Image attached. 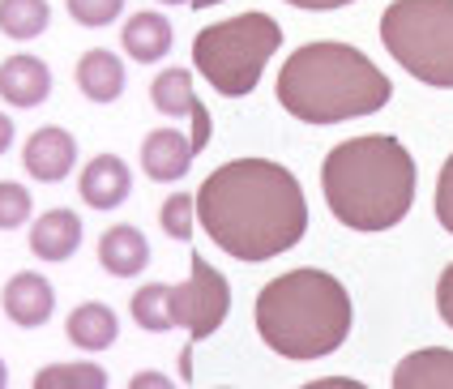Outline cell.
<instances>
[{"instance_id":"cb8c5ba5","label":"cell","mask_w":453,"mask_h":389,"mask_svg":"<svg viewBox=\"0 0 453 389\" xmlns=\"http://www.w3.org/2000/svg\"><path fill=\"white\" fill-rule=\"evenodd\" d=\"M30 193H26L22 184L13 180H0V232H13V227H22L26 218H30Z\"/></svg>"},{"instance_id":"7402d4cb","label":"cell","mask_w":453,"mask_h":389,"mask_svg":"<svg viewBox=\"0 0 453 389\" xmlns=\"http://www.w3.org/2000/svg\"><path fill=\"white\" fill-rule=\"evenodd\" d=\"M167 283H146L137 295H133V304H128V312H133V321L142 325V330H150V334H163V330H172L167 325Z\"/></svg>"},{"instance_id":"8fae6325","label":"cell","mask_w":453,"mask_h":389,"mask_svg":"<svg viewBox=\"0 0 453 389\" xmlns=\"http://www.w3.org/2000/svg\"><path fill=\"white\" fill-rule=\"evenodd\" d=\"M51 95V69L39 56H9L0 60V99L13 107H39Z\"/></svg>"},{"instance_id":"9c48e42d","label":"cell","mask_w":453,"mask_h":389,"mask_svg":"<svg viewBox=\"0 0 453 389\" xmlns=\"http://www.w3.org/2000/svg\"><path fill=\"white\" fill-rule=\"evenodd\" d=\"M22 163H26V172H30L35 180L56 184V180H65V176L73 172V163H77V141H73V137H69L65 129L48 125V129L30 133Z\"/></svg>"},{"instance_id":"7a4b0ae2","label":"cell","mask_w":453,"mask_h":389,"mask_svg":"<svg viewBox=\"0 0 453 389\" xmlns=\"http://www.w3.org/2000/svg\"><path fill=\"white\" fill-rule=\"evenodd\" d=\"M329 214L351 232H389L415 206V158L398 137L368 133L334 146L321 167Z\"/></svg>"},{"instance_id":"d6a6232c","label":"cell","mask_w":453,"mask_h":389,"mask_svg":"<svg viewBox=\"0 0 453 389\" xmlns=\"http://www.w3.org/2000/svg\"><path fill=\"white\" fill-rule=\"evenodd\" d=\"M163 4H188V0H163Z\"/></svg>"},{"instance_id":"5b68a950","label":"cell","mask_w":453,"mask_h":389,"mask_svg":"<svg viewBox=\"0 0 453 389\" xmlns=\"http://www.w3.org/2000/svg\"><path fill=\"white\" fill-rule=\"evenodd\" d=\"M282 43V27H278L270 13H240V18H226L205 27L193 39V69L202 73L219 95L226 99H240L252 95L257 81L265 73L270 56Z\"/></svg>"},{"instance_id":"ba28073f","label":"cell","mask_w":453,"mask_h":389,"mask_svg":"<svg viewBox=\"0 0 453 389\" xmlns=\"http://www.w3.org/2000/svg\"><path fill=\"white\" fill-rule=\"evenodd\" d=\"M150 103L154 111H163V116H188L193 120V155H202L205 146H210V137H214V120H210V111L197 103V95H193V73L188 69H163L150 86Z\"/></svg>"},{"instance_id":"e0dca14e","label":"cell","mask_w":453,"mask_h":389,"mask_svg":"<svg viewBox=\"0 0 453 389\" xmlns=\"http://www.w3.org/2000/svg\"><path fill=\"white\" fill-rule=\"evenodd\" d=\"M77 90L90 99V103H116L125 95V65L116 52H86L77 60Z\"/></svg>"},{"instance_id":"7c38bea8","label":"cell","mask_w":453,"mask_h":389,"mask_svg":"<svg viewBox=\"0 0 453 389\" xmlns=\"http://www.w3.org/2000/svg\"><path fill=\"white\" fill-rule=\"evenodd\" d=\"M51 309H56V291L43 274H13L4 283V317L22 330L48 325Z\"/></svg>"},{"instance_id":"d6986e66","label":"cell","mask_w":453,"mask_h":389,"mask_svg":"<svg viewBox=\"0 0 453 389\" xmlns=\"http://www.w3.org/2000/svg\"><path fill=\"white\" fill-rule=\"evenodd\" d=\"M398 389H453V351H415L394 368Z\"/></svg>"},{"instance_id":"4fadbf2b","label":"cell","mask_w":453,"mask_h":389,"mask_svg":"<svg viewBox=\"0 0 453 389\" xmlns=\"http://www.w3.org/2000/svg\"><path fill=\"white\" fill-rule=\"evenodd\" d=\"M188 163H193V141L180 129H154L142 141V167L146 176L158 184H172L180 176H188Z\"/></svg>"},{"instance_id":"83f0119b","label":"cell","mask_w":453,"mask_h":389,"mask_svg":"<svg viewBox=\"0 0 453 389\" xmlns=\"http://www.w3.org/2000/svg\"><path fill=\"white\" fill-rule=\"evenodd\" d=\"M287 4H296V9H312V13H326V9H342V4H351V0H287Z\"/></svg>"},{"instance_id":"f546056e","label":"cell","mask_w":453,"mask_h":389,"mask_svg":"<svg viewBox=\"0 0 453 389\" xmlns=\"http://www.w3.org/2000/svg\"><path fill=\"white\" fill-rule=\"evenodd\" d=\"M9 146H13V120H9V116L0 111V155H4Z\"/></svg>"},{"instance_id":"ffe728a7","label":"cell","mask_w":453,"mask_h":389,"mask_svg":"<svg viewBox=\"0 0 453 389\" xmlns=\"http://www.w3.org/2000/svg\"><path fill=\"white\" fill-rule=\"evenodd\" d=\"M48 22H51L48 0H0V34H9L18 43L43 34Z\"/></svg>"},{"instance_id":"603a6c76","label":"cell","mask_w":453,"mask_h":389,"mask_svg":"<svg viewBox=\"0 0 453 389\" xmlns=\"http://www.w3.org/2000/svg\"><path fill=\"white\" fill-rule=\"evenodd\" d=\"M193 218H197V202L184 197V193H176L172 202H163V210H158V223H163V232L172 240H193Z\"/></svg>"},{"instance_id":"f1b7e54d","label":"cell","mask_w":453,"mask_h":389,"mask_svg":"<svg viewBox=\"0 0 453 389\" xmlns=\"http://www.w3.org/2000/svg\"><path fill=\"white\" fill-rule=\"evenodd\" d=\"M150 385L167 389L172 381H167V377H158V372H142V377H133V389H150Z\"/></svg>"},{"instance_id":"277c9868","label":"cell","mask_w":453,"mask_h":389,"mask_svg":"<svg viewBox=\"0 0 453 389\" xmlns=\"http://www.w3.org/2000/svg\"><path fill=\"white\" fill-rule=\"evenodd\" d=\"M257 334L282 360H321L351 334V295L326 270H291L257 295Z\"/></svg>"},{"instance_id":"9a60e30c","label":"cell","mask_w":453,"mask_h":389,"mask_svg":"<svg viewBox=\"0 0 453 389\" xmlns=\"http://www.w3.org/2000/svg\"><path fill=\"white\" fill-rule=\"evenodd\" d=\"M77 248H81V218L73 210H48L30 232V253L39 261H69Z\"/></svg>"},{"instance_id":"4dcf8cb0","label":"cell","mask_w":453,"mask_h":389,"mask_svg":"<svg viewBox=\"0 0 453 389\" xmlns=\"http://www.w3.org/2000/svg\"><path fill=\"white\" fill-rule=\"evenodd\" d=\"M193 9H210V4H223V0H188Z\"/></svg>"},{"instance_id":"8992f818","label":"cell","mask_w":453,"mask_h":389,"mask_svg":"<svg viewBox=\"0 0 453 389\" xmlns=\"http://www.w3.org/2000/svg\"><path fill=\"white\" fill-rule=\"evenodd\" d=\"M380 43L411 78L453 90V0H394L380 18Z\"/></svg>"},{"instance_id":"3957f363","label":"cell","mask_w":453,"mask_h":389,"mask_svg":"<svg viewBox=\"0 0 453 389\" xmlns=\"http://www.w3.org/2000/svg\"><path fill=\"white\" fill-rule=\"evenodd\" d=\"M389 95V78L351 43H303L278 73V103L303 125L372 116Z\"/></svg>"},{"instance_id":"2e32d148","label":"cell","mask_w":453,"mask_h":389,"mask_svg":"<svg viewBox=\"0 0 453 389\" xmlns=\"http://www.w3.org/2000/svg\"><path fill=\"white\" fill-rule=\"evenodd\" d=\"M120 43H125V52L137 60V65H154V60H163V56L172 52V43H176V30L172 22L163 18V13H133L120 30Z\"/></svg>"},{"instance_id":"ac0fdd59","label":"cell","mask_w":453,"mask_h":389,"mask_svg":"<svg viewBox=\"0 0 453 389\" xmlns=\"http://www.w3.org/2000/svg\"><path fill=\"white\" fill-rule=\"evenodd\" d=\"M65 334L81 351H107L120 338V321H116V312L107 309V304H81V309L69 312Z\"/></svg>"},{"instance_id":"4316f807","label":"cell","mask_w":453,"mask_h":389,"mask_svg":"<svg viewBox=\"0 0 453 389\" xmlns=\"http://www.w3.org/2000/svg\"><path fill=\"white\" fill-rule=\"evenodd\" d=\"M436 309H441V321L453 330V265H445V274L436 283Z\"/></svg>"},{"instance_id":"d4e9b609","label":"cell","mask_w":453,"mask_h":389,"mask_svg":"<svg viewBox=\"0 0 453 389\" xmlns=\"http://www.w3.org/2000/svg\"><path fill=\"white\" fill-rule=\"evenodd\" d=\"M65 4H69V18L81 27H107L125 9V0H65Z\"/></svg>"},{"instance_id":"44dd1931","label":"cell","mask_w":453,"mask_h":389,"mask_svg":"<svg viewBox=\"0 0 453 389\" xmlns=\"http://www.w3.org/2000/svg\"><path fill=\"white\" fill-rule=\"evenodd\" d=\"M30 385L35 389H107V372L99 363H51Z\"/></svg>"},{"instance_id":"6da1fadb","label":"cell","mask_w":453,"mask_h":389,"mask_svg":"<svg viewBox=\"0 0 453 389\" xmlns=\"http://www.w3.org/2000/svg\"><path fill=\"white\" fill-rule=\"evenodd\" d=\"M193 202L205 235L235 261H270L291 253L308 232L300 180L270 158L223 163L214 176H205Z\"/></svg>"},{"instance_id":"5bb4252c","label":"cell","mask_w":453,"mask_h":389,"mask_svg":"<svg viewBox=\"0 0 453 389\" xmlns=\"http://www.w3.org/2000/svg\"><path fill=\"white\" fill-rule=\"evenodd\" d=\"M99 265L111 278H133L150 265V240L128 223H116L99 240Z\"/></svg>"},{"instance_id":"30bf717a","label":"cell","mask_w":453,"mask_h":389,"mask_svg":"<svg viewBox=\"0 0 453 389\" xmlns=\"http://www.w3.org/2000/svg\"><path fill=\"white\" fill-rule=\"evenodd\" d=\"M128 188H133V172H128L125 158L116 155H99L86 163V172H81V180H77V193H81V202L95 210H116L125 206Z\"/></svg>"},{"instance_id":"1f68e13d","label":"cell","mask_w":453,"mask_h":389,"mask_svg":"<svg viewBox=\"0 0 453 389\" xmlns=\"http://www.w3.org/2000/svg\"><path fill=\"white\" fill-rule=\"evenodd\" d=\"M9 385V368H4V360H0V389Z\"/></svg>"},{"instance_id":"484cf974","label":"cell","mask_w":453,"mask_h":389,"mask_svg":"<svg viewBox=\"0 0 453 389\" xmlns=\"http://www.w3.org/2000/svg\"><path fill=\"white\" fill-rule=\"evenodd\" d=\"M436 218H441L445 232H453V155L445 158L441 180H436Z\"/></svg>"},{"instance_id":"52a82bcc","label":"cell","mask_w":453,"mask_h":389,"mask_svg":"<svg viewBox=\"0 0 453 389\" xmlns=\"http://www.w3.org/2000/svg\"><path fill=\"white\" fill-rule=\"evenodd\" d=\"M188 270H193L188 283L167 286V295H163L167 300V325L188 330V351H184V363H180V377H193V347L214 334L226 321V309H231V283L210 261L193 253Z\"/></svg>"}]
</instances>
